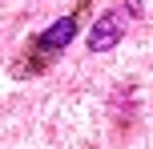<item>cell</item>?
Listing matches in <instances>:
<instances>
[{"mask_svg":"<svg viewBox=\"0 0 153 149\" xmlns=\"http://www.w3.org/2000/svg\"><path fill=\"white\" fill-rule=\"evenodd\" d=\"M137 12H141V0H129V4H121V8H109V12L89 28V48L93 53H109L113 44H121L125 28H129V20Z\"/></svg>","mask_w":153,"mask_h":149,"instance_id":"6da1fadb","label":"cell"},{"mask_svg":"<svg viewBox=\"0 0 153 149\" xmlns=\"http://www.w3.org/2000/svg\"><path fill=\"white\" fill-rule=\"evenodd\" d=\"M73 36H76V16L69 12V16H61V20H53V24H48V28L40 32L36 40H32V48H40V53H48V56H53V53H61V48L69 44Z\"/></svg>","mask_w":153,"mask_h":149,"instance_id":"7a4b0ae2","label":"cell"}]
</instances>
